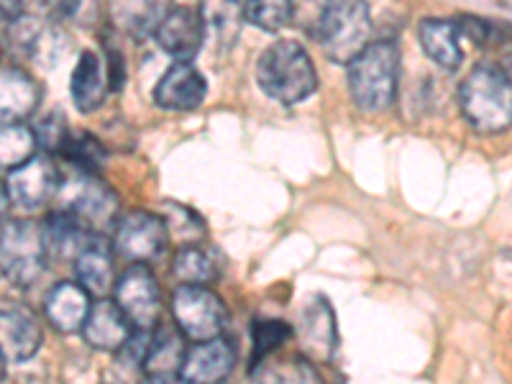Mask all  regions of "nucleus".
Here are the masks:
<instances>
[{
    "instance_id": "nucleus-18",
    "label": "nucleus",
    "mask_w": 512,
    "mask_h": 384,
    "mask_svg": "<svg viewBox=\"0 0 512 384\" xmlns=\"http://www.w3.org/2000/svg\"><path fill=\"white\" fill-rule=\"evenodd\" d=\"M82 336L98 351H121L131 338V323L113 300H100L90 308L88 320L82 326Z\"/></svg>"
},
{
    "instance_id": "nucleus-10",
    "label": "nucleus",
    "mask_w": 512,
    "mask_h": 384,
    "mask_svg": "<svg viewBox=\"0 0 512 384\" xmlns=\"http://www.w3.org/2000/svg\"><path fill=\"white\" fill-rule=\"evenodd\" d=\"M154 36L162 52H167L175 62H190L198 57L205 41L203 13L200 8H167Z\"/></svg>"
},
{
    "instance_id": "nucleus-3",
    "label": "nucleus",
    "mask_w": 512,
    "mask_h": 384,
    "mask_svg": "<svg viewBox=\"0 0 512 384\" xmlns=\"http://www.w3.org/2000/svg\"><path fill=\"white\" fill-rule=\"evenodd\" d=\"M466 121L482 134H500L512 126V82L492 62L477 64L459 90Z\"/></svg>"
},
{
    "instance_id": "nucleus-25",
    "label": "nucleus",
    "mask_w": 512,
    "mask_h": 384,
    "mask_svg": "<svg viewBox=\"0 0 512 384\" xmlns=\"http://www.w3.org/2000/svg\"><path fill=\"white\" fill-rule=\"evenodd\" d=\"M246 384H320L318 372L305 359L274 361V364H256Z\"/></svg>"
},
{
    "instance_id": "nucleus-34",
    "label": "nucleus",
    "mask_w": 512,
    "mask_h": 384,
    "mask_svg": "<svg viewBox=\"0 0 512 384\" xmlns=\"http://www.w3.org/2000/svg\"><path fill=\"white\" fill-rule=\"evenodd\" d=\"M8 210H11V195H8L6 185H3V182H0V223L6 221Z\"/></svg>"
},
{
    "instance_id": "nucleus-14",
    "label": "nucleus",
    "mask_w": 512,
    "mask_h": 384,
    "mask_svg": "<svg viewBox=\"0 0 512 384\" xmlns=\"http://www.w3.org/2000/svg\"><path fill=\"white\" fill-rule=\"evenodd\" d=\"M208 93V82L190 62H175L154 88V103L164 111H195Z\"/></svg>"
},
{
    "instance_id": "nucleus-13",
    "label": "nucleus",
    "mask_w": 512,
    "mask_h": 384,
    "mask_svg": "<svg viewBox=\"0 0 512 384\" xmlns=\"http://www.w3.org/2000/svg\"><path fill=\"white\" fill-rule=\"evenodd\" d=\"M41 323L26 305L0 303V351L6 361H26L41 346Z\"/></svg>"
},
{
    "instance_id": "nucleus-28",
    "label": "nucleus",
    "mask_w": 512,
    "mask_h": 384,
    "mask_svg": "<svg viewBox=\"0 0 512 384\" xmlns=\"http://www.w3.org/2000/svg\"><path fill=\"white\" fill-rule=\"evenodd\" d=\"M241 11H244V18L249 21V24L259 26L262 31H280L285 29L287 24L292 21V16H295V6H292L290 0H264V3H246V6H241Z\"/></svg>"
},
{
    "instance_id": "nucleus-8",
    "label": "nucleus",
    "mask_w": 512,
    "mask_h": 384,
    "mask_svg": "<svg viewBox=\"0 0 512 384\" xmlns=\"http://www.w3.org/2000/svg\"><path fill=\"white\" fill-rule=\"evenodd\" d=\"M113 303L126 315L131 328L152 331L162 310V292H159V282L152 269L146 264L128 267L113 287Z\"/></svg>"
},
{
    "instance_id": "nucleus-36",
    "label": "nucleus",
    "mask_w": 512,
    "mask_h": 384,
    "mask_svg": "<svg viewBox=\"0 0 512 384\" xmlns=\"http://www.w3.org/2000/svg\"><path fill=\"white\" fill-rule=\"evenodd\" d=\"M500 70L505 72V77H507V80L512 82V52L507 54V57H505V62H502V67H500Z\"/></svg>"
},
{
    "instance_id": "nucleus-21",
    "label": "nucleus",
    "mask_w": 512,
    "mask_h": 384,
    "mask_svg": "<svg viewBox=\"0 0 512 384\" xmlns=\"http://www.w3.org/2000/svg\"><path fill=\"white\" fill-rule=\"evenodd\" d=\"M108 80H105L103 59L95 52H82L77 57L75 70L70 77V95L72 103L80 113H93L103 105L105 95H108Z\"/></svg>"
},
{
    "instance_id": "nucleus-22",
    "label": "nucleus",
    "mask_w": 512,
    "mask_h": 384,
    "mask_svg": "<svg viewBox=\"0 0 512 384\" xmlns=\"http://www.w3.org/2000/svg\"><path fill=\"white\" fill-rule=\"evenodd\" d=\"M185 356V336L177 328H159L152 336V341H149V351H146V377L180 379Z\"/></svg>"
},
{
    "instance_id": "nucleus-24",
    "label": "nucleus",
    "mask_w": 512,
    "mask_h": 384,
    "mask_svg": "<svg viewBox=\"0 0 512 384\" xmlns=\"http://www.w3.org/2000/svg\"><path fill=\"white\" fill-rule=\"evenodd\" d=\"M172 274L182 285L205 287L213 280H218V262L216 256L210 254L203 246H185L175 254L172 262Z\"/></svg>"
},
{
    "instance_id": "nucleus-19",
    "label": "nucleus",
    "mask_w": 512,
    "mask_h": 384,
    "mask_svg": "<svg viewBox=\"0 0 512 384\" xmlns=\"http://www.w3.org/2000/svg\"><path fill=\"white\" fill-rule=\"evenodd\" d=\"M90 308H93L90 295L77 282H59L47 295V303H44L47 320L59 333L82 331L90 315Z\"/></svg>"
},
{
    "instance_id": "nucleus-15",
    "label": "nucleus",
    "mask_w": 512,
    "mask_h": 384,
    "mask_svg": "<svg viewBox=\"0 0 512 384\" xmlns=\"http://www.w3.org/2000/svg\"><path fill=\"white\" fill-rule=\"evenodd\" d=\"M297 338L303 344V351L315 361H331L338 346L336 315L326 297H313L303 310Z\"/></svg>"
},
{
    "instance_id": "nucleus-4",
    "label": "nucleus",
    "mask_w": 512,
    "mask_h": 384,
    "mask_svg": "<svg viewBox=\"0 0 512 384\" xmlns=\"http://www.w3.org/2000/svg\"><path fill=\"white\" fill-rule=\"evenodd\" d=\"M318 39L331 62L349 67L372 44V16L367 3H326L318 16Z\"/></svg>"
},
{
    "instance_id": "nucleus-33",
    "label": "nucleus",
    "mask_w": 512,
    "mask_h": 384,
    "mask_svg": "<svg viewBox=\"0 0 512 384\" xmlns=\"http://www.w3.org/2000/svg\"><path fill=\"white\" fill-rule=\"evenodd\" d=\"M24 16V3H0V24L11 26Z\"/></svg>"
},
{
    "instance_id": "nucleus-6",
    "label": "nucleus",
    "mask_w": 512,
    "mask_h": 384,
    "mask_svg": "<svg viewBox=\"0 0 512 384\" xmlns=\"http://www.w3.org/2000/svg\"><path fill=\"white\" fill-rule=\"evenodd\" d=\"M172 318L182 336L195 344H205L223 336L228 313L221 297L208 287L180 285L172 295Z\"/></svg>"
},
{
    "instance_id": "nucleus-23",
    "label": "nucleus",
    "mask_w": 512,
    "mask_h": 384,
    "mask_svg": "<svg viewBox=\"0 0 512 384\" xmlns=\"http://www.w3.org/2000/svg\"><path fill=\"white\" fill-rule=\"evenodd\" d=\"M41 231H44L47 251L52 256H59V259H77L80 251L93 239V233L64 210H54Z\"/></svg>"
},
{
    "instance_id": "nucleus-20",
    "label": "nucleus",
    "mask_w": 512,
    "mask_h": 384,
    "mask_svg": "<svg viewBox=\"0 0 512 384\" xmlns=\"http://www.w3.org/2000/svg\"><path fill=\"white\" fill-rule=\"evenodd\" d=\"M420 47L438 67L454 72L464 62V49H461V34L456 21L448 18H425L418 26Z\"/></svg>"
},
{
    "instance_id": "nucleus-16",
    "label": "nucleus",
    "mask_w": 512,
    "mask_h": 384,
    "mask_svg": "<svg viewBox=\"0 0 512 384\" xmlns=\"http://www.w3.org/2000/svg\"><path fill=\"white\" fill-rule=\"evenodd\" d=\"M41 100V90L29 72L18 67L0 70V126L24 123L36 111Z\"/></svg>"
},
{
    "instance_id": "nucleus-7",
    "label": "nucleus",
    "mask_w": 512,
    "mask_h": 384,
    "mask_svg": "<svg viewBox=\"0 0 512 384\" xmlns=\"http://www.w3.org/2000/svg\"><path fill=\"white\" fill-rule=\"evenodd\" d=\"M62 208L72 218L88 228L90 233H98L113 223L118 213V198L111 187L100 182L95 175H82L77 172L72 180L62 182Z\"/></svg>"
},
{
    "instance_id": "nucleus-27",
    "label": "nucleus",
    "mask_w": 512,
    "mask_h": 384,
    "mask_svg": "<svg viewBox=\"0 0 512 384\" xmlns=\"http://www.w3.org/2000/svg\"><path fill=\"white\" fill-rule=\"evenodd\" d=\"M159 216H162L164 228H167L169 241H175L180 249H185V246H198L203 241L205 223L190 208H185V205L167 203Z\"/></svg>"
},
{
    "instance_id": "nucleus-1",
    "label": "nucleus",
    "mask_w": 512,
    "mask_h": 384,
    "mask_svg": "<svg viewBox=\"0 0 512 384\" xmlns=\"http://www.w3.org/2000/svg\"><path fill=\"white\" fill-rule=\"evenodd\" d=\"M256 82L272 100L295 105L318 90L313 59L303 44L292 39L274 41L256 59Z\"/></svg>"
},
{
    "instance_id": "nucleus-35",
    "label": "nucleus",
    "mask_w": 512,
    "mask_h": 384,
    "mask_svg": "<svg viewBox=\"0 0 512 384\" xmlns=\"http://www.w3.org/2000/svg\"><path fill=\"white\" fill-rule=\"evenodd\" d=\"M141 384H185L182 379H164V377H146Z\"/></svg>"
},
{
    "instance_id": "nucleus-29",
    "label": "nucleus",
    "mask_w": 512,
    "mask_h": 384,
    "mask_svg": "<svg viewBox=\"0 0 512 384\" xmlns=\"http://www.w3.org/2000/svg\"><path fill=\"white\" fill-rule=\"evenodd\" d=\"M456 26H459L461 39L474 41L477 47H495V44H505L507 39H512V26L497 24L489 18L461 16Z\"/></svg>"
},
{
    "instance_id": "nucleus-17",
    "label": "nucleus",
    "mask_w": 512,
    "mask_h": 384,
    "mask_svg": "<svg viewBox=\"0 0 512 384\" xmlns=\"http://www.w3.org/2000/svg\"><path fill=\"white\" fill-rule=\"evenodd\" d=\"M75 274L77 285L88 295L100 297V300H105V295H111L113 287H116V274H113V254L108 241L93 236L90 244L75 259Z\"/></svg>"
},
{
    "instance_id": "nucleus-31",
    "label": "nucleus",
    "mask_w": 512,
    "mask_h": 384,
    "mask_svg": "<svg viewBox=\"0 0 512 384\" xmlns=\"http://www.w3.org/2000/svg\"><path fill=\"white\" fill-rule=\"evenodd\" d=\"M292 336L290 326H285L282 320H262L254 326V361L262 364L264 356L272 354L277 346H282L287 338Z\"/></svg>"
},
{
    "instance_id": "nucleus-5",
    "label": "nucleus",
    "mask_w": 512,
    "mask_h": 384,
    "mask_svg": "<svg viewBox=\"0 0 512 384\" xmlns=\"http://www.w3.org/2000/svg\"><path fill=\"white\" fill-rule=\"evenodd\" d=\"M44 231L31 221H11L0 231V269L13 285H34L47 264Z\"/></svg>"
},
{
    "instance_id": "nucleus-30",
    "label": "nucleus",
    "mask_w": 512,
    "mask_h": 384,
    "mask_svg": "<svg viewBox=\"0 0 512 384\" xmlns=\"http://www.w3.org/2000/svg\"><path fill=\"white\" fill-rule=\"evenodd\" d=\"M62 154L80 169L82 175H95L105 162V149L100 146L98 139H93V136L88 134H70Z\"/></svg>"
},
{
    "instance_id": "nucleus-37",
    "label": "nucleus",
    "mask_w": 512,
    "mask_h": 384,
    "mask_svg": "<svg viewBox=\"0 0 512 384\" xmlns=\"http://www.w3.org/2000/svg\"><path fill=\"white\" fill-rule=\"evenodd\" d=\"M6 367H8V361L6 356H3V351H0V379L6 377Z\"/></svg>"
},
{
    "instance_id": "nucleus-26",
    "label": "nucleus",
    "mask_w": 512,
    "mask_h": 384,
    "mask_svg": "<svg viewBox=\"0 0 512 384\" xmlns=\"http://www.w3.org/2000/svg\"><path fill=\"white\" fill-rule=\"evenodd\" d=\"M36 134L34 128L26 123H11V126H0V167L13 172L21 164L36 157Z\"/></svg>"
},
{
    "instance_id": "nucleus-32",
    "label": "nucleus",
    "mask_w": 512,
    "mask_h": 384,
    "mask_svg": "<svg viewBox=\"0 0 512 384\" xmlns=\"http://www.w3.org/2000/svg\"><path fill=\"white\" fill-rule=\"evenodd\" d=\"M36 144L49 149V152H62L67 139H70V131H67V121H64L62 113H49L47 118H41L39 126L34 128Z\"/></svg>"
},
{
    "instance_id": "nucleus-12",
    "label": "nucleus",
    "mask_w": 512,
    "mask_h": 384,
    "mask_svg": "<svg viewBox=\"0 0 512 384\" xmlns=\"http://www.w3.org/2000/svg\"><path fill=\"white\" fill-rule=\"evenodd\" d=\"M236 367V346L231 338H213L187 351L180 379L185 384H223Z\"/></svg>"
},
{
    "instance_id": "nucleus-9",
    "label": "nucleus",
    "mask_w": 512,
    "mask_h": 384,
    "mask_svg": "<svg viewBox=\"0 0 512 384\" xmlns=\"http://www.w3.org/2000/svg\"><path fill=\"white\" fill-rule=\"evenodd\" d=\"M113 244H116L118 254L126 256L128 262L146 264L164 254L169 236L159 213L131 210L116 223Z\"/></svg>"
},
{
    "instance_id": "nucleus-11",
    "label": "nucleus",
    "mask_w": 512,
    "mask_h": 384,
    "mask_svg": "<svg viewBox=\"0 0 512 384\" xmlns=\"http://www.w3.org/2000/svg\"><path fill=\"white\" fill-rule=\"evenodd\" d=\"M59 187L57 167L49 157H34L18 169L8 172L6 190L11 195V203L18 208L36 210L47 205Z\"/></svg>"
},
{
    "instance_id": "nucleus-2",
    "label": "nucleus",
    "mask_w": 512,
    "mask_h": 384,
    "mask_svg": "<svg viewBox=\"0 0 512 384\" xmlns=\"http://www.w3.org/2000/svg\"><path fill=\"white\" fill-rule=\"evenodd\" d=\"M400 59L397 41L377 39L349 64V90L359 111L379 113L390 108L400 82Z\"/></svg>"
}]
</instances>
